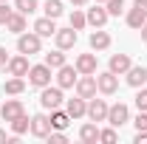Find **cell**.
I'll use <instances>...</instances> for the list:
<instances>
[{
  "label": "cell",
  "mask_w": 147,
  "mask_h": 144,
  "mask_svg": "<svg viewBox=\"0 0 147 144\" xmlns=\"http://www.w3.org/2000/svg\"><path fill=\"white\" fill-rule=\"evenodd\" d=\"M125 76H127L130 88H142V85L147 82V68H144V65H130V71L125 73Z\"/></svg>",
  "instance_id": "cell-15"
},
{
  "label": "cell",
  "mask_w": 147,
  "mask_h": 144,
  "mask_svg": "<svg viewBox=\"0 0 147 144\" xmlns=\"http://www.w3.org/2000/svg\"><path fill=\"white\" fill-rule=\"evenodd\" d=\"M105 9H108L110 17H119V14L125 11V0H108V3H105Z\"/></svg>",
  "instance_id": "cell-29"
},
{
  "label": "cell",
  "mask_w": 147,
  "mask_h": 144,
  "mask_svg": "<svg viewBox=\"0 0 147 144\" xmlns=\"http://www.w3.org/2000/svg\"><path fill=\"white\" fill-rule=\"evenodd\" d=\"M3 90H6L9 96H20V93L26 90V79H23V76H11V79H6Z\"/></svg>",
  "instance_id": "cell-22"
},
{
  "label": "cell",
  "mask_w": 147,
  "mask_h": 144,
  "mask_svg": "<svg viewBox=\"0 0 147 144\" xmlns=\"http://www.w3.org/2000/svg\"><path fill=\"white\" fill-rule=\"evenodd\" d=\"M14 9H17L20 14L28 17V14H34V11H37V0H14Z\"/></svg>",
  "instance_id": "cell-28"
},
{
  "label": "cell",
  "mask_w": 147,
  "mask_h": 144,
  "mask_svg": "<svg viewBox=\"0 0 147 144\" xmlns=\"http://www.w3.org/2000/svg\"><path fill=\"white\" fill-rule=\"evenodd\" d=\"M108 122L113 127H122L130 122V108L125 105V102H116V105H110L108 108Z\"/></svg>",
  "instance_id": "cell-6"
},
{
  "label": "cell",
  "mask_w": 147,
  "mask_h": 144,
  "mask_svg": "<svg viewBox=\"0 0 147 144\" xmlns=\"http://www.w3.org/2000/svg\"><path fill=\"white\" fill-rule=\"evenodd\" d=\"M96 76L93 73H79V79H76V96H82V99H93L96 96Z\"/></svg>",
  "instance_id": "cell-5"
},
{
  "label": "cell",
  "mask_w": 147,
  "mask_h": 144,
  "mask_svg": "<svg viewBox=\"0 0 147 144\" xmlns=\"http://www.w3.org/2000/svg\"><path fill=\"white\" fill-rule=\"evenodd\" d=\"M6 68H9V76H28V57L26 54H17V57H11L9 62H6Z\"/></svg>",
  "instance_id": "cell-10"
},
{
  "label": "cell",
  "mask_w": 147,
  "mask_h": 144,
  "mask_svg": "<svg viewBox=\"0 0 147 144\" xmlns=\"http://www.w3.org/2000/svg\"><path fill=\"white\" fill-rule=\"evenodd\" d=\"M136 144H142V141H147V130H136V139H133Z\"/></svg>",
  "instance_id": "cell-36"
},
{
  "label": "cell",
  "mask_w": 147,
  "mask_h": 144,
  "mask_svg": "<svg viewBox=\"0 0 147 144\" xmlns=\"http://www.w3.org/2000/svg\"><path fill=\"white\" fill-rule=\"evenodd\" d=\"M139 93H136V108L139 110H147V88L142 85V88H136Z\"/></svg>",
  "instance_id": "cell-32"
},
{
  "label": "cell",
  "mask_w": 147,
  "mask_h": 144,
  "mask_svg": "<svg viewBox=\"0 0 147 144\" xmlns=\"http://www.w3.org/2000/svg\"><path fill=\"white\" fill-rule=\"evenodd\" d=\"M54 40H57V48H62V51H68V48H74L76 45V28H57V34H54Z\"/></svg>",
  "instance_id": "cell-11"
},
{
  "label": "cell",
  "mask_w": 147,
  "mask_h": 144,
  "mask_svg": "<svg viewBox=\"0 0 147 144\" xmlns=\"http://www.w3.org/2000/svg\"><path fill=\"white\" fill-rule=\"evenodd\" d=\"M116 127L110 124V127H105V130H99V141H105V144H116Z\"/></svg>",
  "instance_id": "cell-31"
},
{
  "label": "cell",
  "mask_w": 147,
  "mask_h": 144,
  "mask_svg": "<svg viewBox=\"0 0 147 144\" xmlns=\"http://www.w3.org/2000/svg\"><path fill=\"white\" fill-rule=\"evenodd\" d=\"M14 9H9V3H0V26H6V20L11 17Z\"/></svg>",
  "instance_id": "cell-35"
},
{
  "label": "cell",
  "mask_w": 147,
  "mask_h": 144,
  "mask_svg": "<svg viewBox=\"0 0 147 144\" xmlns=\"http://www.w3.org/2000/svg\"><path fill=\"white\" fill-rule=\"evenodd\" d=\"M76 79H79V71H76V65H62V68H57V85L62 90H68V88H76Z\"/></svg>",
  "instance_id": "cell-4"
},
{
  "label": "cell",
  "mask_w": 147,
  "mask_h": 144,
  "mask_svg": "<svg viewBox=\"0 0 147 144\" xmlns=\"http://www.w3.org/2000/svg\"><path fill=\"white\" fill-rule=\"evenodd\" d=\"M6 28H9L11 34H23V31H26V14H20L17 9H14L11 17L6 20Z\"/></svg>",
  "instance_id": "cell-19"
},
{
  "label": "cell",
  "mask_w": 147,
  "mask_h": 144,
  "mask_svg": "<svg viewBox=\"0 0 147 144\" xmlns=\"http://www.w3.org/2000/svg\"><path fill=\"white\" fill-rule=\"evenodd\" d=\"M0 3H9V0H0Z\"/></svg>",
  "instance_id": "cell-43"
},
{
  "label": "cell",
  "mask_w": 147,
  "mask_h": 144,
  "mask_svg": "<svg viewBox=\"0 0 147 144\" xmlns=\"http://www.w3.org/2000/svg\"><path fill=\"white\" fill-rule=\"evenodd\" d=\"M133 9H139V11H144V14H147V0H136Z\"/></svg>",
  "instance_id": "cell-38"
},
{
  "label": "cell",
  "mask_w": 147,
  "mask_h": 144,
  "mask_svg": "<svg viewBox=\"0 0 147 144\" xmlns=\"http://www.w3.org/2000/svg\"><path fill=\"white\" fill-rule=\"evenodd\" d=\"M74 3V9H82V6H88V0H71Z\"/></svg>",
  "instance_id": "cell-39"
},
{
  "label": "cell",
  "mask_w": 147,
  "mask_h": 144,
  "mask_svg": "<svg viewBox=\"0 0 147 144\" xmlns=\"http://www.w3.org/2000/svg\"><path fill=\"white\" fill-rule=\"evenodd\" d=\"M0 141H9V139H6V133H3V130H0Z\"/></svg>",
  "instance_id": "cell-41"
},
{
  "label": "cell",
  "mask_w": 147,
  "mask_h": 144,
  "mask_svg": "<svg viewBox=\"0 0 147 144\" xmlns=\"http://www.w3.org/2000/svg\"><path fill=\"white\" fill-rule=\"evenodd\" d=\"M79 139H82L85 144H96V141H99V127H96V122L82 124V130H79Z\"/></svg>",
  "instance_id": "cell-21"
},
{
  "label": "cell",
  "mask_w": 147,
  "mask_h": 144,
  "mask_svg": "<svg viewBox=\"0 0 147 144\" xmlns=\"http://www.w3.org/2000/svg\"><path fill=\"white\" fill-rule=\"evenodd\" d=\"M130 65H133V62H130V57H127V54H113V57H110L108 71H113L116 76H122V73H127V71H130Z\"/></svg>",
  "instance_id": "cell-16"
},
{
  "label": "cell",
  "mask_w": 147,
  "mask_h": 144,
  "mask_svg": "<svg viewBox=\"0 0 147 144\" xmlns=\"http://www.w3.org/2000/svg\"><path fill=\"white\" fill-rule=\"evenodd\" d=\"M42 11H45V17H62V0H45V6H42Z\"/></svg>",
  "instance_id": "cell-27"
},
{
  "label": "cell",
  "mask_w": 147,
  "mask_h": 144,
  "mask_svg": "<svg viewBox=\"0 0 147 144\" xmlns=\"http://www.w3.org/2000/svg\"><path fill=\"white\" fill-rule=\"evenodd\" d=\"M26 108H23V102L20 99H9L3 108H0V116H3V122H14L17 116H23Z\"/></svg>",
  "instance_id": "cell-12"
},
{
  "label": "cell",
  "mask_w": 147,
  "mask_h": 144,
  "mask_svg": "<svg viewBox=\"0 0 147 144\" xmlns=\"http://www.w3.org/2000/svg\"><path fill=\"white\" fill-rule=\"evenodd\" d=\"M108 102H105V99H96V96H93V99H88V113H85V116H88V119H91V122H108Z\"/></svg>",
  "instance_id": "cell-7"
},
{
  "label": "cell",
  "mask_w": 147,
  "mask_h": 144,
  "mask_svg": "<svg viewBox=\"0 0 147 144\" xmlns=\"http://www.w3.org/2000/svg\"><path fill=\"white\" fill-rule=\"evenodd\" d=\"M45 65H48L51 71L62 68V65H65V54H62V48H57V51H51V54H45Z\"/></svg>",
  "instance_id": "cell-25"
},
{
  "label": "cell",
  "mask_w": 147,
  "mask_h": 144,
  "mask_svg": "<svg viewBox=\"0 0 147 144\" xmlns=\"http://www.w3.org/2000/svg\"><path fill=\"white\" fill-rule=\"evenodd\" d=\"M28 82L34 85V88H45V85H51V68L42 62V65H31L28 68Z\"/></svg>",
  "instance_id": "cell-3"
},
{
  "label": "cell",
  "mask_w": 147,
  "mask_h": 144,
  "mask_svg": "<svg viewBox=\"0 0 147 144\" xmlns=\"http://www.w3.org/2000/svg\"><path fill=\"white\" fill-rule=\"evenodd\" d=\"M51 130H65L68 127V122H71V116H68V110H59V108H54L51 110Z\"/></svg>",
  "instance_id": "cell-20"
},
{
  "label": "cell",
  "mask_w": 147,
  "mask_h": 144,
  "mask_svg": "<svg viewBox=\"0 0 147 144\" xmlns=\"http://www.w3.org/2000/svg\"><path fill=\"white\" fill-rule=\"evenodd\" d=\"M9 124H11V133H14V136H23V133H28V130H31V119L23 113V116H17V119H14V122H9Z\"/></svg>",
  "instance_id": "cell-24"
},
{
  "label": "cell",
  "mask_w": 147,
  "mask_h": 144,
  "mask_svg": "<svg viewBox=\"0 0 147 144\" xmlns=\"http://www.w3.org/2000/svg\"><path fill=\"white\" fill-rule=\"evenodd\" d=\"M96 88L102 90V93H116L119 90V76L113 71H105V73H96Z\"/></svg>",
  "instance_id": "cell-8"
},
{
  "label": "cell",
  "mask_w": 147,
  "mask_h": 144,
  "mask_svg": "<svg viewBox=\"0 0 147 144\" xmlns=\"http://www.w3.org/2000/svg\"><path fill=\"white\" fill-rule=\"evenodd\" d=\"M28 133L37 136V139H48V133H51V119L42 116V113L31 116V130H28Z\"/></svg>",
  "instance_id": "cell-9"
},
{
  "label": "cell",
  "mask_w": 147,
  "mask_h": 144,
  "mask_svg": "<svg viewBox=\"0 0 147 144\" xmlns=\"http://www.w3.org/2000/svg\"><path fill=\"white\" fill-rule=\"evenodd\" d=\"M85 26H88V17H85L79 9H74V14H71V28L79 31V28H85Z\"/></svg>",
  "instance_id": "cell-30"
},
{
  "label": "cell",
  "mask_w": 147,
  "mask_h": 144,
  "mask_svg": "<svg viewBox=\"0 0 147 144\" xmlns=\"http://www.w3.org/2000/svg\"><path fill=\"white\" fill-rule=\"evenodd\" d=\"M144 23H147V14H144V11H139V9H130V11H127V26H130V28L139 31Z\"/></svg>",
  "instance_id": "cell-26"
},
{
  "label": "cell",
  "mask_w": 147,
  "mask_h": 144,
  "mask_svg": "<svg viewBox=\"0 0 147 144\" xmlns=\"http://www.w3.org/2000/svg\"><path fill=\"white\" fill-rule=\"evenodd\" d=\"M133 124H136V130H147V110H139V116L133 119Z\"/></svg>",
  "instance_id": "cell-34"
},
{
  "label": "cell",
  "mask_w": 147,
  "mask_h": 144,
  "mask_svg": "<svg viewBox=\"0 0 147 144\" xmlns=\"http://www.w3.org/2000/svg\"><path fill=\"white\" fill-rule=\"evenodd\" d=\"M76 71L79 73H96V54H79L76 57Z\"/></svg>",
  "instance_id": "cell-18"
},
{
  "label": "cell",
  "mask_w": 147,
  "mask_h": 144,
  "mask_svg": "<svg viewBox=\"0 0 147 144\" xmlns=\"http://www.w3.org/2000/svg\"><path fill=\"white\" fill-rule=\"evenodd\" d=\"M6 62H9V54H6V48L0 45V68H6Z\"/></svg>",
  "instance_id": "cell-37"
},
{
  "label": "cell",
  "mask_w": 147,
  "mask_h": 144,
  "mask_svg": "<svg viewBox=\"0 0 147 144\" xmlns=\"http://www.w3.org/2000/svg\"><path fill=\"white\" fill-rule=\"evenodd\" d=\"M48 141H51V144H65L68 136H65L62 130H51V133H48Z\"/></svg>",
  "instance_id": "cell-33"
},
{
  "label": "cell",
  "mask_w": 147,
  "mask_h": 144,
  "mask_svg": "<svg viewBox=\"0 0 147 144\" xmlns=\"http://www.w3.org/2000/svg\"><path fill=\"white\" fill-rule=\"evenodd\" d=\"M34 34H40V37H54V34H57L54 17H40V20L34 23Z\"/></svg>",
  "instance_id": "cell-17"
},
{
  "label": "cell",
  "mask_w": 147,
  "mask_h": 144,
  "mask_svg": "<svg viewBox=\"0 0 147 144\" xmlns=\"http://www.w3.org/2000/svg\"><path fill=\"white\" fill-rule=\"evenodd\" d=\"M96 3H108V0H96Z\"/></svg>",
  "instance_id": "cell-42"
},
{
  "label": "cell",
  "mask_w": 147,
  "mask_h": 144,
  "mask_svg": "<svg viewBox=\"0 0 147 144\" xmlns=\"http://www.w3.org/2000/svg\"><path fill=\"white\" fill-rule=\"evenodd\" d=\"M65 110H68V116H71V119H82V116L88 113V99H82V96L68 99V102H65Z\"/></svg>",
  "instance_id": "cell-14"
},
{
  "label": "cell",
  "mask_w": 147,
  "mask_h": 144,
  "mask_svg": "<svg viewBox=\"0 0 147 144\" xmlns=\"http://www.w3.org/2000/svg\"><path fill=\"white\" fill-rule=\"evenodd\" d=\"M139 31H142V40H144V42H147V23H144V26H142V28H139Z\"/></svg>",
  "instance_id": "cell-40"
},
{
  "label": "cell",
  "mask_w": 147,
  "mask_h": 144,
  "mask_svg": "<svg viewBox=\"0 0 147 144\" xmlns=\"http://www.w3.org/2000/svg\"><path fill=\"white\" fill-rule=\"evenodd\" d=\"M65 102V96H62V88L57 85V88H51V85H45L42 88V93H40V105L45 110H54V108H59Z\"/></svg>",
  "instance_id": "cell-2"
},
{
  "label": "cell",
  "mask_w": 147,
  "mask_h": 144,
  "mask_svg": "<svg viewBox=\"0 0 147 144\" xmlns=\"http://www.w3.org/2000/svg\"><path fill=\"white\" fill-rule=\"evenodd\" d=\"M40 48H42V37L34 34V31H23V34H17V51L20 54H26V57H31V54H40Z\"/></svg>",
  "instance_id": "cell-1"
},
{
  "label": "cell",
  "mask_w": 147,
  "mask_h": 144,
  "mask_svg": "<svg viewBox=\"0 0 147 144\" xmlns=\"http://www.w3.org/2000/svg\"><path fill=\"white\" fill-rule=\"evenodd\" d=\"M108 45H110V34L108 31H93L91 34V48L93 51H105Z\"/></svg>",
  "instance_id": "cell-23"
},
{
  "label": "cell",
  "mask_w": 147,
  "mask_h": 144,
  "mask_svg": "<svg viewBox=\"0 0 147 144\" xmlns=\"http://www.w3.org/2000/svg\"><path fill=\"white\" fill-rule=\"evenodd\" d=\"M85 17H88V26H93V28H102V26L108 23L110 14H108V9H102V6L96 3L93 9H88V14H85Z\"/></svg>",
  "instance_id": "cell-13"
}]
</instances>
